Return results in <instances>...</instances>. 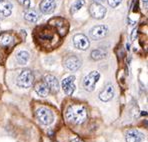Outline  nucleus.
<instances>
[{
    "label": "nucleus",
    "mask_w": 148,
    "mask_h": 142,
    "mask_svg": "<svg viewBox=\"0 0 148 142\" xmlns=\"http://www.w3.org/2000/svg\"><path fill=\"white\" fill-rule=\"evenodd\" d=\"M24 18L29 22H36L39 19V14L37 13L36 10L34 9H30V8H27V9L24 11Z\"/></svg>",
    "instance_id": "obj_16"
},
{
    "label": "nucleus",
    "mask_w": 148,
    "mask_h": 142,
    "mask_svg": "<svg viewBox=\"0 0 148 142\" xmlns=\"http://www.w3.org/2000/svg\"><path fill=\"white\" fill-rule=\"evenodd\" d=\"M89 13L95 19H102L106 14V8L99 3H92L89 7Z\"/></svg>",
    "instance_id": "obj_6"
},
{
    "label": "nucleus",
    "mask_w": 148,
    "mask_h": 142,
    "mask_svg": "<svg viewBox=\"0 0 148 142\" xmlns=\"http://www.w3.org/2000/svg\"><path fill=\"white\" fill-rule=\"evenodd\" d=\"M44 82L46 83L47 87L51 92L55 93L59 90V82H58L57 78L53 75H46L44 77Z\"/></svg>",
    "instance_id": "obj_12"
},
{
    "label": "nucleus",
    "mask_w": 148,
    "mask_h": 142,
    "mask_svg": "<svg viewBox=\"0 0 148 142\" xmlns=\"http://www.w3.org/2000/svg\"><path fill=\"white\" fill-rule=\"evenodd\" d=\"M41 12L44 14H50L55 10L56 8V1L55 0H42L39 5Z\"/></svg>",
    "instance_id": "obj_10"
},
{
    "label": "nucleus",
    "mask_w": 148,
    "mask_h": 142,
    "mask_svg": "<svg viewBox=\"0 0 148 142\" xmlns=\"http://www.w3.org/2000/svg\"><path fill=\"white\" fill-rule=\"evenodd\" d=\"M18 2L22 6H24L26 9L30 7V3H31V1H30V0H18Z\"/></svg>",
    "instance_id": "obj_22"
},
{
    "label": "nucleus",
    "mask_w": 148,
    "mask_h": 142,
    "mask_svg": "<svg viewBox=\"0 0 148 142\" xmlns=\"http://www.w3.org/2000/svg\"><path fill=\"white\" fill-rule=\"evenodd\" d=\"M73 44L77 49L80 50H86L88 49L90 42H89V39L84 35V34H76L73 37Z\"/></svg>",
    "instance_id": "obj_7"
},
{
    "label": "nucleus",
    "mask_w": 148,
    "mask_h": 142,
    "mask_svg": "<svg viewBox=\"0 0 148 142\" xmlns=\"http://www.w3.org/2000/svg\"><path fill=\"white\" fill-rule=\"evenodd\" d=\"M64 64L69 70L71 71H77L81 66V61L75 55H70L64 60Z\"/></svg>",
    "instance_id": "obj_9"
},
{
    "label": "nucleus",
    "mask_w": 148,
    "mask_h": 142,
    "mask_svg": "<svg viewBox=\"0 0 148 142\" xmlns=\"http://www.w3.org/2000/svg\"><path fill=\"white\" fill-rule=\"evenodd\" d=\"M113 96H114V87H113L112 84H107L104 87L103 90L100 92L99 98L101 101L107 102L112 99Z\"/></svg>",
    "instance_id": "obj_11"
},
{
    "label": "nucleus",
    "mask_w": 148,
    "mask_h": 142,
    "mask_svg": "<svg viewBox=\"0 0 148 142\" xmlns=\"http://www.w3.org/2000/svg\"><path fill=\"white\" fill-rule=\"evenodd\" d=\"M16 60L19 64L21 65H25L26 63L29 60V53L27 51H20L17 53L16 55Z\"/></svg>",
    "instance_id": "obj_17"
},
{
    "label": "nucleus",
    "mask_w": 148,
    "mask_h": 142,
    "mask_svg": "<svg viewBox=\"0 0 148 142\" xmlns=\"http://www.w3.org/2000/svg\"><path fill=\"white\" fill-rule=\"evenodd\" d=\"M143 136L137 130H130L126 134V142H140Z\"/></svg>",
    "instance_id": "obj_15"
},
{
    "label": "nucleus",
    "mask_w": 148,
    "mask_h": 142,
    "mask_svg": "<svg viewBox=\"0 0 148 142\" xmlns=\"http://www.w3.org/2000/svg\"><path fill=\"white\" fill-rule=\"evenodd\" d=\"M108 34V27L106 25H96L90 30V37L94 40H101Z\"/></svg>",
    "instance_id": "obj_5"
},
{
    "label": "nucleus",
    "mask_w": 148,
    "mask_h": 142,
    "mask_svg": "<svg viewBox=\"0 0 148 142\" xmlns=\"http://www.w3.org/2000/svg\"><path fill=\"white\" fill-rule=\"evenodd\" d=\"M94 2H96V3H99V2H102V1H104V0H93Z\"/></svg>",
    "instance_id": "obj_24"
},
{
    "label": "nucleus",
    "mask_w": 148,
    "mask_h": 142,
    "mask_svg": "<svg viewBox=\"0 0 148 142\" xmlns=\"http://www.w3.org/2000/svg\"><path fill=\"white\" fill-rule=\"evenodd\" d=\"M66 119L75 125L82 124L87 119L86 108L80 104H72L66 110Z\"/></svg>",
    "instance_id": "obj_1"
},
{
    "label": "nucleus",
    "mask_w": 148,
    "mask_h": 142,
    "mask_svg": "<svg viewBox=\"0 0 148 142\" xmlns=\"http://www.w3.org/2000/svg\"><path fill=\"white\" fill-rule=\"evenodd\" d=\"M12 41H13V39L11 35H9V34L3 33L0 35V44H1L2 46H9L12 43Z\"/></svg>",
    "instance_id": "obj_19"
},
{
    "label": "nucleus",
    "mask_w": 148,
    "mask_h": 142,
    "mask_svg": "<svg viewBox=\"0 0 148 142\" xmlns=\"http://www.w3.org/2000/svg\"><path fill=\"white\" fill-rule=\"evenodd\" d=\"M105 55H106V52L102 49H95L91 52V58L93 60H100L105 57Z\"/></svg>",
    "instance_id": "obj_20"
},
{
    "label": "nucleus",
    "mask_w": 148,
    "mask_h": 142,
    "mask_svg": "<svg viewBox=\"0 0 148 142\" xmlns=\"http://www.w3.org/2000/svg\"><path fill=\"white\" fill-rule=\"evenodd\" d=\"M75 77L74 76H68L67 78L62 80V89L66 95H72L75 91Z\"/></svg>",
    "instance_id": "obj_8"
},
{
    "label": "nucleus",
    "mask_w": 148,
    "mask_h": 142,
    "mask_svg": "<svg viewBox=\"0 0 148 142\" xmlns=\"http://www.w3.org/2000/svg\"><path fill=\"white\" fill-rule=\"evenodd\" d=\"M100 78V74L98 71H92L85 76L83 80V86L87 91H93L95 88V85L98 82Z\"/></svg>",
    "instance_id": "obj_4"
},
{
    "label": "nucleus",
    "mask_w": 148,
    "mask_h": 142,
    "mask_svg": "<svg viewBox=\"0 0 148 142\" xmlns=\"http://www.w3.org/2000/svg\"><path fill=\"white\" fill-rule=\"evenodd\" d=\"M36 117L38 121L43 125H50L54 120L52 111L46 107H39L36 110Z\"/></svg>",
    "instance_id": "obj_2"
},
{
    "label": "nucleus",
    "mask_w": 148,
    "mask_h": 142,
    "mask_svg": "<svg viewBox=\"0 0 148 142\" xmlns=\"http://www.w3.org/2000/svg\"><path fill=\"white\" fill-rule=\"evenodd\" d=\"M84 4H85V0H75V1L73 2L72 6H71L70 12L72 13V14H74V13L79 11L84 6Z\"/></svg>",
    "instance_id": "obj_18"
},
{
    "label": "nucleus",
    "mask_w": 148,
    "mask_h": 142,
    "mask_svg": "<svg viewBox=\"0 0 148 142\" xmlns=\"http://www.w3.org/2000/svg\"><path fill=\"white\" fill-rule=\"evenodd\" d=\"M71 142H84L82 139H80V138H75V139H73Z\"/></svg>",
    "instance_id": "obj_23"
},
{
    "label": "nucleus",
    "mask_w": 148,
    "mask_h": 142,
    "mask_svg": "<svg viewBox=\"0 0 148 142\" xmlns=\"http://www.w3.org/2000/svg\"><path fill=\"white\" fill-rule=\"evenodd\" d=\"M34 81V75L31 70L25 69L17 78V85L21 88H29Z\"/></svg>",
    "instance_id": "obj_3"
},
{
    "label": "nucleus",
    "mask_w": 148,
    "mask_h": 142,
    "mask_svg": "<svg viewBox=\"0 0 148 142\" xmlns=\"http://www.w3.org/2000/svg\"><path fill=\"white\" fill-rule=\"evenodd\" d=\"M1 1H2V0H0V2H1Z\"/></svg>",
    "instance_id": "obj_25"
},
{
    "label": "nucleus",
    "mask_w": 148,
    "mask_h": 142,
    "mask_svg": "<svg viewBox=\"0 0 148 142\" xmlns=\"http://www.w3.org/2000/svg\"><path fill=\"white\" fill-rule=\"evenodd\" d=\"M12 4L11 2L7 1V0H2L0 2V13H1L3 16L8 17L11 15L12 13Z\"/></svg>",
    "instance_id": "obj_13"
},
{
    "label": "nucleus",
    "mask_w": 148,
    "mask_h": 142,
    "mask_svg": "<svg viewBox=\"0 0 148 142\" xmlns=\"http://www.w3.org/2000/svg\"><path fill=\"white\" fill-rule=\"evenodd\" d=\"M107 1L111 7H117L121 3V0H107Z\"/></svg>",
    "instance_id": "obj_21"
},
{
    "label": "nucleus",
    "mask_w": 148,
    "mask_h": 142,
    "mask_svg": "<svg viewBox=\"0 0 148 142\" xmlns=\"http://www.w3.org/2000/svg\"><path fill=\"white\" fill-rule=\"evenodd\" d=\"M34 89H35V92L37 93V94L42 96V97H46L50 92L49 88L47 87L46 83H45L44 81L36 83L35 86H34Z\"/></svg>",
    "instance_id": "obj_14"
}]
</instances>
